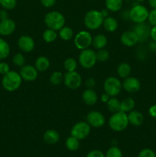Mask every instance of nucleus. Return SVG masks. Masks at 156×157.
I'll list each match as a JSON object with an SVG mask.
<instances>
[{"label":"nucleus","mask_w":156,"mask_h":157,"mask_svg":"<svg viewBox=\"0 0 156 157\" xmlns=\"http://www.w3.org/2000/svg\"><path fill=\"white\" fill-rule=\"evenodd\" d=\"M9 71H10V67L8 63L4 62V61L0 62V75H6Z\"/></svg>","instance_id":"nucleus-40"},{"label":"nucleus","mask_w":156,"mask_h":157,"mask_svg":"<svg viewBox=\"0 0 156 157\" xmlns=\"http://www.w3.org/2000/svg\"><path fill=\"white\" fill-rule=\"evenodd\" d=\"M64 83L66 87L71 90H76L80 87L82 84V78L76 71H67L64 75Z\"/></svg>","instance_id":"nucleus-10"},{"label":"nucleus","mask_w":156,"mask_h":157,"mask_svg":"<svg viewBox=\"0 0 156 157\" xmlns=\"http://www.w3.org/2000/svg\"><path fill=\"white\" fill-rule=\"evenodd\" d=\"M128 124V115L122 111L113 113L109 120V126L110 129L116 132L123 131L127 128Z\"/></svg>","instance_id":"nucleus-2"},{"label":"nucleus","mask_w":156,"mask_h":157,"mask_svg":"<svg viewBox=\"0 0 156 157\" xmlns=\"http://www.w3.org/2000/svg\"><path fill=\"white\" fill-rule=\"evenodd\" d=\"M148 114L153 118H156V105H152L148 109Z\"/></svg>","instance_id":"nucleus-44"},{"label":"nucleus","mask_w":156,"mask_h":157,"mask_svg":"<svg viewBox=\"0 0 156 157\" xmlns=\"http://www.w3.org/2000/svg\"><path fill=\"white\" fill-rule=\"evenodd\" d=\"M122 84L124 90L128 93H136L141 88L140 81L135 77H128L125 78Z\"/></svg>","instance_id":"nucleus-13"},{"label":"nucleus","mask_w":156,"mask_h":157,"mask_svg":"<svg viewBox=\"0 0 156 157\" xmlns=\"http://www.w3.org/2000/svg\"><path fill=\"white\" fill-rule=\"evenodd\" d=\"M91 131V127L87 122L80 121L78 122L72 127L70 134L72 136L76 138L79 140L87 138Z\"/></svg>","instance_id":"nucleus-8"},{"label":"nucleus","mask_w":156,"mask_h":157,"mask_svg":"<svg viewBox=\"0 0 156 157\" xmlns=\"http://www.w3.org/2000/svg\"><path fill=\"white\" fill-rule=\"evenodd\" d=\"M10 54V46L3 38H0V60L6 59Z\"/></svg>","instance_id":"nucleus-27"},{"label":"nucleus","mask_w":156,"mask_h":157,"mask_svg":"<svg viewBox=\"0 0 156 157\" xmlns=\"http://www.w3.org/2000/svg\"><path fill=\"white\" fill-rule=\"evenodd\" d=\"M96 52L90 48L82 50L79 55V63L84 68H92L96 64Z\"/></svg>","instance_id":"nucleus-7"},{"label":"nucleus","mask_w":156,"mask_h":157,"mask_svg":"<svg viewBox=\"0 0 156 157\" xmlns=\"http://www.w3.org/2000/svg\"><path fill=\"white\" fill-rule=\"evenodd\" d=\"M16 29V24L10 18L0 21V35L2 36H9L15 32Z\"/></svg>","instance_id":"nucleus-16"},{"label":"nucleus","mask_w":156,"mask_h":157,"mask_svg":"<svg viewBox=\"0 0 156 157\" xmlns=\"http://www.w3.org/2000/svg\"><path fill=\"white\" fill-rule=\"evenodd\" d=\"M35 67L38 70V71H45L50 67V61H49V59L45 56L38 57L36 59V61H35Z\"/></svg>","instance_id":"nucleus-21"},{"label":"nucleus","mask_w":156,"mask_h":157,"mask_svg":"<svg viewBox=\"0 0 156 157\" xmlns=\"http://www.w3.org/2000/svg\"><path fill=\"white\" fill-rule=\"evenodd\" d=\"M62 80H64V77L61 72L54 71L51 74L50 77V81L53 85H59L61 83Z\"/></svg>","instance_id":"nucleus-33"},{"label":"nucleus","mask_w":156,"mask_h":157,"mask_svg":"<svg viewBox=\"0 0 156 157\" xmlns=\"http://www.w3.org/2000/svg\"><path fill=\"white\" fill-rule=\"evenodd\" d=\"M43 39L44 41L47 43H51L56 40L57 37H58V34H57L56 31L52 30V29H47L43 33Z\"/></svg>","instance_id":"nucleus-31"},{"label":"nucleus","mask_w":156,"mask_h":157,"mask_svg":"<svg viewBox=\"0 0 156 157\" xmlns=\"http://www.w3.org/2000/svg\"><path fill=\"white\" fill-rule=\"evenodd\" d=\"M44 23L47 28L54 31H59L65 24V18L61 12L51 11L47 12L44 16Z\"/></svg>","instance_id":"nucleus-3"},{"label":"nucleus","mask_w":156,"mask_h":157,"mask_svg":"<svg viewBox=\"0 0 156 157\" xmlns=\"http://www.w3.org/2000/svg\"><path fill=\"white\" fill-rule=\"evenodd\" d=\"M150 37L153 41H156V25L153 26L150 29Z\"/></svg>","instance_id":"nucleus-45"},{"label":"nucleus","mask_w":156,"mask_h":157,"mask_svg":"<svg viewBox=\"0 0 156 157\" xmlns=\"http://www.w3.org/2000/svg\"><path fill=\"white\" fill-rule=\"evenodd\" d=\"M135 101L132 98H127L121 101L120 104V111L122 112H130L134 109L135 107Z\"/></svg>","instance_id":"nucleus-26"},{"label":"nucleus","mask_w":156,"mask_h":157,"mask_svg":"<svg viewBox=\"0 0 156 157\" xmlns=\"http://www.w3.org/2000/svg\"><path fill=\"white\" fill-rule=\"evenodd\" d=\"M100 12H101V13L102 14V15H103L104 18H106L107 16H109V10L107 9H102V10H101Z\"/></svg>","instance_id":"nucleus-49"},{"label":"nucleus","mask_w":156,"mask_h":157,"mask_svg":"<svg viewBox=\"0 0 156 157\" xmlns=\"http://www.w3.org/2000/svg\"><path fill=\"white\" fill-rule=\"evenodd\" d=\"M87 121L89 125L94 128H100L105 124L106 119L104 115L99 111H90L87 116Z\"/></svg>","instance_id":"nucleus-11"},{"label":"nucleus","mask_w":156,"mask_h":157,"mask_svg":"<svg viewBox=\"0 0 156 157\" xmlns=\"http://www.w3.org/2000/svg\"><path fill=\"white\" fill-rule=\"evenodd\" d=\"M138 157H156V154L151 149L145 148L139 152Z\"/></svg>","instance_id":"nucleus-38"},{"label":"nucleus","mask_w":156,"mask_h":157,"mask_svg":"<svg viewBox=\"0 0 156 157\" xmlns=\"http://www.w3.org/2000/svg\"><path fill=\"white\" fill-rule=\"evenodd\" d=\"M148 20L151 25H156V9H152V10L150 11L148 13Z\"/></svg>","instance_id":"nucleus-39"},{"label":"nucleus","mask_w":156,"mask_h":157,"mask_svg":"<svg viewBox=\"0 0 156 157\" xmlns=\"http://www.w3.org/2000/svg\"><path fill=\"white\" fill-rule=\"evenodd\" d=\"M121 42L125 46L132 47L139 42V38L134 31H127L121 35Z\"/></svg>","instance_id":"nucleus-17"},{"label":"nucleus","mask_w":156,"mask_h":157,"mask_svg":"<svg viewBox=\"0 0 156 157\" xmlns=\"http://www.w3.org/2000/svg\"><path fill=\"white\" fill-rule=\"evenodd\" d=\"M150 48L154 52H156V41H153L150 44Z\"/></svg>","instance_id":"nucleus-50"},{"label":"nucleus","mask_w":156,"mask_h":157,"mask_svg":"<svg viewBox=\"0 0 156 157\" xmlns=\"http://www.w3.org/2000/svg\"><path fill=\"white\" fill-rule=\"evenodd\" d=\"M96 84V80L93 78H90L86 81V86L88 88H93Z\"/></svg>","instance_id":"nucleus-43"},{"label":"nucleus","mask_w":156,"mask_h":157,"mask_svg":"<svg viewBox=\"0 0 156 157\" xmlns=\"http://www.w3.org/2000/svg\"><path fill=\"white\" fill-rule=\"evenodd\" d=\"M18 46L24 52H31L35 48V41L28 35H21L18 40Z\"/></svg>","instance_id":"nucleus-15"},{"label":"nucleus","mask_w":156,"mask_h":157,"mask_svg":"<svg viewBox=\"0 0 156 157\" xmlns=\"http://www.w3.org/2000/svg\"><path fill=\"white\" fill-rule=\"evenodd\" d=\"M131 71V66L128 63H121V64H119L117 67L118 75L119 76V78H124V79L129 77Z\"/></svg>","instance_id":"nucleus-25"},{"label":"nucleus","mask_w":156,"mask_h":157,"mask_svg":"<svg viewBox=\"0 0 156 157\" xmlns=\"http://www.w3.org/2000/svg\"><path fill=\"white\" fill-rule=\"evenodd\" d=\"M22 81L19 73L15 71H9L7 74L3 75L2 79V85L3 88L9 92H13L20 87Z\"/></svg>","instance_id":"nucleus-1"},{"label":"nucleus","mask_w":156,"mask_h":157,"mask_svg":"<svg viewBox=\"0 0 156 157\" xmlns=\"http://www.w3.org/2000/svg\"><path fill=\"white\" fill-rule=\"evenodd\" d=\"M96 60L100 62H105L110 58V53L107 50L105 49H99L96 53Z\"/></svg>","instance_id":"nucleus-35"},{"label":"nucleus","mask_w":156,"mask_h":157,"mask_svg":"<svg viewBox=\"0 0 156 157\" xmlns=\"http://www.w3.org/2000/svg\"><path fill=\"white\" fill-rule=\"evenodd\" d=\"M104 17L100 11L90 10L86 13L84 16V25L90 30H96L103 23Z\"/></svg>","instance_id":"nucleus-4"},{"label":"nucleus","mask_w":156,"mask_h":157,"mask_svg":"<svg viewBox=\"0 0 156 157\" xmlns=\"http://www.w3.org/2000/svg\"><path fill=\"white\" fill-rule=\"evenodd\" d=\"M136 2H144L145 1V0H136Z\"/></svg>","instance_id":"nucleus-51"},{"label":"nucleus","mask_w":156,"mask_h":157,"mask_svg":"<svg viewBox=\"0 0 156 157\" xmlns=\"http://www.w3.org/2000/svg\"><path fill=\"white\" fill-rule=\"evenodd\" d=\"M106 8L113 12L120 10L123 5V0H105Z\"/></svg>","instance_id":"nucleus-24"},{"label":"nucleus","mask_w":156,"mask_h":157,"mask_svg":"<svg viewBox=\"0 0 156 157\" xmlns=\"http://www.w3.org/2000/svg\"><path fill=\"white\" fill-rule=\"evenodd\" d=\"M87 157H106L105 154L102 151L99 150H91L87 153Z\"/></svg>","instance_id":"nucleus-41"},{"label":"nucleus","mask_w":156,"mask_h":157,"mask_svg":"<svg viewBox=\"0 0 156 157\" xmlns=\"http://www.w3.org/2000/svg\"><path fill=\"white\" fill-rule=\"evenodd\" d=\"M107 42L108 41H107L106 36L102 34H99V35H96L94 38H93L92 44L95 48L99 50V49H103L106 46Z\"/></svg>","instance_id":"nucleus-23"},{"label":"nucleus","mask_w":156,"mask_h":157,"mask_svg":"<svg viewBox=\"0 0 156 157\" xmlns=\"http://www.w3.org/2000/svg\"><path fill=\"white\" fill-rule=\"evenodd\" d=\"M150 28L145 22L139 23L134 28V32L137 35L139 42H145L150 37Z\"/></svg>","instance_id":"nucleus-14"},{"label":"nucleus","mask_w":156,"mask_h":157,"mask_svg":"<svg viewBox=\"0 0 156 157\" xmlns=\"http://www.w3.org/2000/svg\"><path fill=\"white\" fill-rule=\"evenodd\" d=\"M82 99L87 105L93 106L96 104L98 101L97 94L92 88H88L83 92Z\"/></svg>","instance_id":"nucleus-18"},{"label":"nucleus","mask_w":156,"mask_h":157,"mask_svg":"<svg viewBox=\"0 0 156 157\" xmlns=\"http://www.w3.org/2000/svg\"><path fill=\"white\" fill-rule=\"evenodd\" d=\"M120 104L121 102L116 98H110L108 102L106 103L107 108L110 111L113 112V113H116V112L120 111Z\"/></svg>","instance_id":"nucleus-30"},{"label":"nucleus","mask_w":156,"mask_h":157,"mask_svg":"<svg viewBox=\"0 0 156 157\" xmlns=\"http://www.w3.org/2000/svg\"><path fill=\"white\" fill-rule=\"evenodd\" d=\"M0 6L6 10H12L17 6V0H0Z\"/></svg>","instance_id":"nucleus-34"},{"label":"nucleus","mask_w":156,"mask_h":157,"mask_svg":"<svg viewBox=\"0 0 156 157\" xmlns=\"http://www.w3.org/2000/svg\"><path fill=\"white\" fill-rule=\"evenodd\" d=\"M77 67V62L73 58H68L64 61V67L67 71H74Z\"/></svg>","instance_id":"nucleus-32"},{"label":"nucleus","mask_w":156,"mask_h":157,"mask_svg":"<svg viewBox=\"0 0 156 157\" xmlns=\"http://www.w3.org/2000/svg\"><path fill=\"white\" fill-rule=\"evenodd\" d=\"M102 25L106 31L109 32H113L117 29L118 21L113 17L107 16L106 18H104Z\"/></svg>","instance_id":"nucleus-22"},{"label":"nucleus","mask_w":156,"mask_h":157,"mask_svg":"<svg viewBox=\"0 0 156 157\" xmlns=\"http://www.w3.org/2000/svg\"><path fill=\"white\" fill-rule=\"evenodd\" d=\"M93 38L91 34L87 31H80L78 32L74 38V44L80 50L89 48L92 44Z\"/></svg>","instance_id":"nucleus-9"},{"label":"nucleus","mask_w":156,"mask_h":157,"mask_svg":"<svg viewBox=\"0 0 156 157\" xmlns=\"http://www.w3.org/2000/svg\"><path fill=\"white\" fill-rule=\"evenodd\" d=\"M148 9L142 5H135L132 6L128 12L129 18L133 22L139 24V23L145 22L148 17Z\"/></svg>","instance_id":"nucleus-5"},{"label":"nucleus","mask_w":156,"mask_h":157,"mask_svg":"<svg viewBox=\"0 0 156 157\" xmlns=\"http://www.w3.org/2000/svg\"><path fill=\"white\" fill-rule=\"evenodd\" d=\"M65 145L66 147L67 148V150H70V151H76V150H77L80 147L79 140L73 137V136H69L67 139V140H66Z\"/></svg>","instance_id":"nucleus-28"},{"label":"nucleus","mask_w":156,"mask_h":157,"mask_svg":"<svg viewBox=\"0 0 156 157\" xmlns=\"http://www.w3.org/2000/svg\"><path fill=\"white\" fill-rule=\"evenodd\" d=\"M22 80L26 81H34L38 78V70L35 66L27 64L21 67L19 71Z\"/></svg>","instance_id":"nucleus-12"},{"label":"nucleus","mask_w":156,"mask_h":157,"mask_svg":"<svg viewBox=\"0 0 156 157\" xmlns=\"http://www.w3.org/2000/svg\"><path fill=\"white\" fill-rule=\"evenodd\" d=\"M109 100H110V95L107 94L106 93H104L101 95V101H102V102L106 104V103L108 102Z\"/></svg>","instance_id":"nucleus-47"},{"label":"nucleus","mask_w":156,"mask_h":157,"mask_svg":"<svg viewBox=\"0 0 156 157\" xmlns=\"http://www.w3.org/2000/svg\"><path fill=\"white\" fill-rule=\"evenodd\" d=\"M12 63L15 64V66L18 67H22L24 65L25 63V58H24V55L21 53H17L12 58Z\"/></svg>","instance_id":"nucleus-37"},{"label":"nucleus","mask_w":156,"mask_h":157,"mask_svg":"<svg viewBox=\"0 0 156 157\" xmlns=\"http://www.w3.org/2000/svg\"><path fill=\"white\" fill-rule=\"evenodd\" d=\"M59 35L64 41H69L73 37V31L70 27L64 26L61 30H59Z\"/></svg>","instance_id":"nucleus-29"},{"label":"nucleus","mask_w":156,"mask_h":157,"mask_svg":"<svg viewBox=\"0 0 156 157\" xmlns=\"http://www.w3.org/2000/svg\"><path fill=\"white\" fill-rule=\"evenodd\" d=\"M7 18H9V14H8L7 11L6 9L0 10V21L7 19Z\"/></svg>","instance_id":"nucleus-46"},{"label":"nucleus","mask_w":156,"mask_h":157,"mask_svg":"<svg viewBox=\"0 0 156 157\" xmlns=\"http://www.w3.org/2000/svg\"><path fill=\"white\" fill-rule=\"evenodd\" d=\"M128 122L130 124L135 126V127H139L141 126L144 122V116L141 112L137 110H132L128 114Z\"/></svg>","instance_id":"nucleus-19"},{"label":"nucleus","mask_w":156,"mask_h":157,"mask_svg":"<svg viewBox=\"0 0 156 157\" xmlns=\"http://www.w3.org/2000/svg\"><path fill=\"white\" fill-rule=\"evenodd\" d=\"M122 84L120 80L116 77H109L105 80L103 84V89L105 93L110 97H116L121 92Z\"/></svg>","instance_id":"nucleus-6"},{"label":"nucleus","mask_w":156,"mask_h":157,"mask_svg":"<svg viewBox=\"0 0 156 157\" xmlns=\"http://www.w3.org/2000/svg\"><path fill=\"white\" fill-rule=\"evenodd\" d=\"M148 3L152 9H156V0H148Z\"/></svg>","instance_id":"nucleus-48"},{"label":"nucleus","mask_w":156,"mask_h":157,"mask_svg":"<svg viewBox=\"0 0 156 157\" xmlns=\"http://www.w3.org/2000/svg\"><path fill=\"white\" fill-rule=\"evenodd\" d=\"M41 3L44 7L50 8L54 6L56 0H41Z\"/></svg>","instance_id":"nucleus-42"},{"label":"nucleus","mask_w":156,"mask_h":157,"mask_svg":"<svg viewBox=\"0 0 156 157\" xmlns=\"http://www.w3.org/2000/svg\"><path fill=\"white\" fill-rule=\"evenodd\" d=\"M106 157H122V152L117 147H112L107 150Z\"/></svg>","instance_id":"nucleus-36"},{"label":"nucleus","mask_w":156,"mask_h":157,"mask_svg":"<svg viewBox=\"0 0 156 157\" xmlns=\"http://www.w3.org/2000/svg\"><path fill=\"white\" fill-rule=\"evenodd\" d=\"M43 139L46 144L49 145H54L57 144L60 140V134L55 130H47L43 135Z\"/></svg>","instance_id":"nucleus-20"}]
</instances>
